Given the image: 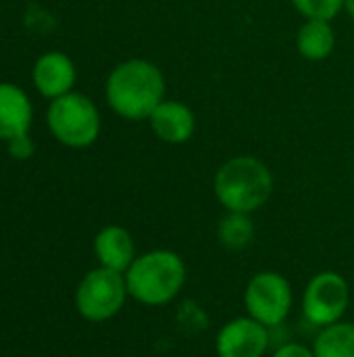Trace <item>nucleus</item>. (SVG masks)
Segmentation results:
<instances>
[{
	"mask_svg": "<svg viewBox=\"0 0 354 357\" xmlns=\"http://www.w3.org/2000/svg\"><path fill=\"white\" fill-rule=\"evenodd\" d=\"M296 50L303 59L313 63L330 59L336 50V31L332 21L305 19L296 33Z\"/></svg>",
	"mask_w": 354,
	"mask_h": 357,
	"instance_id": "nucleus-13",
	"label": "nucleus"
},
{
	"mask_svg": "<svg viewBox=\"0 0 354 357\" xmlns=\"http://www.w3.org/2000/svg\"><path fill=\"white\" fill-rule=\"evenodd\" d=\"M217 236L221 245L227 249H234V251L244 249L255 236V226H252L250 215L227 211L217 226Z\"/></svg>",
	"mask_w": 354,
	"mask_h": 357,
	"instance_id": "nucleus-15",
	"label": "nucleus"
},
{
	"mask_svg": "<svg viewBox=\"0 0 354 357\" xmlns=\"http://www.w3.org/2000/svg\"><path fill=\"white\" fill-rule=\"evenodd\" d=\"M154 136L167 144H184L196 132V115L194 111L173 98H165L148 119Z\"/></svg>",
	"mask_w": 354,
	"mask_h": 357,
	"instance_id": "nucleus-9",
	"label": "nucleus"
},
{
	"mask_svg": "<svg viewBox=\"0 0 354 357\" xmlns=\"http://www.w3.org/2000/svg\"><path fill=\"white\" fill-rule=\"evenodd\" d=\"M46 121L52 136L69 149H86L94 144L102 128L94 100L73 90L50 100Z\"/></svg>",
	"mask_w": 354,
	"mask_h": 357,
	"instance_id": "nucleus-4",
	"label": "nucleus"
},
{
	"mask_svg": "<svg viewBox=\"0 0 354 357\" xmlns=\"http://www.w3.org/2000/svg\"><path fill=\"white\" fill-rule=\"evenodd\" d=\"M129 297L144 305H165L173 301L186 284V264L169 249L148 251L134 259L125 272Z\"/></svg>",
	"mask_w": 354,
	"mask_h": 357,
	"instance_id": "nucleus-3",
	"label": "nucleus"
},
{
	"mask_svg": "<svg viewBox=\"0 0 354 357\" xmlns=\"http://www.w3.org/2000/svg\"><path fill=\"white\" fill-rule=\"evenodd\" d=\"M315 357H354V324L336 322L323 326L313 345Z\"/></svg>",
	"mask_w": 354,
	"mask_h": 357,
	"instance_id": "nucleus-14",
	"label": "nucleus"
},
{
	"mask_svg": "<svg viewBox=\"0 0 354 357\" xmlns=\"http://www.w3.org/2000/svg\"><path fill=\"white\" fill-rule=\"evenodd\" d=\"M127 295L129 293L125 284V274L100 266L88 272L79 282L75 293V305L86 320L104 322L119 314Z\"/></svg>",
	"mask_w": 354,
	"mask_h": 357,
	"instance_id": "nucleus-5",
	"label": "nucleus"
},
{
	"mask_svg": "<svg viewBox=\"0 0 354 357\" xmlns=\"http://www.w3.org/2000/svg\"><path fill=\"white\" fill-rule=\"evenodd\" d=\"M244 307L263 326H280L292 310V287L280 272H259L246 284Z\"/></svg>",
	"mask_w": 354,
	"mask_h": 357,
	"instance_id": "nucleus-6",
	"label": "nucleus"
},
{
	"mask_svg": "<svg viewBox=\"0 0 354 357\" xmlns=\"http://www.w3.org/2000/svg\"><path fill=\"white\" fill-rule=\"evenodd\" d=\"M94 253L102 268L125 274L136 259V245L125 228L106 226L94 238Z\"/></svg>",
	"mask_w": 354,
	"mask_h": 357,
	"instance_id": "nucleus-12",
	"label": "nucleus"
},
{
	"mask_svg": "<svg viewBox=\"0 0 354 357\" xmlns=\"http://www.w3.org/2000/svg\"><path fill=\"white\" fill-rule=\"evenodd\" d=\"M33 109L27 94L8 82H0V140L8 142L21 134H29Z\"/></svg>",
	"mask_w": 354,
	"mask_h": 357,
	"instance_id": "nucleus-11",
	"label": "nucleus"
},
{
	"mask_svg": "<svg viewBox=\"0 0 354 357\" xmlns=\"http://www.w3.org/2000/svg\"><path fill=\"white\" fill-rule=\"evenodd\" d=\"M305 19L334 21L344 10V0H290Z\"/></svg>",
	"mask_w": 354,
	"mask_h": 357,
	"instance_id": "nucleus-16",
	"label": "nucleus"
},
{
	"mask_svg": "<svg viewBox=\"0 0 354 357\" xmlns=\"http://www.w3.org/2000/svg\"><path fill=\"white\" fill-rule=\"evenodd\" d=\"M351 303V289L338 272H319L307 284L303 297L305 318L315 326H330L342 320Z\"/></svg>",
	"mask_w": 354,
	"mask_h": 357,
	"instance_id": "nucleus-7",
	"label": "nucleus"
},
{
	"mask_svg": "<svg viewBox=\"0 0 354 357\" xmlns=\"http://www.w3.org/2000/svg\"><path fill=\"white\" fill-rule=\"evenodd\" d=\"M271 357H315V351L300 343H286Z\"/></svg>",
	"mask_w": 354,
	"mask_h": 357,
	"instance_id": "nucleus-18",
	"label": "nucleus"
},
{
	"mask_svg": "<svg viewBox=\"0 0 354 357\" xmlns=\"http://www.w3.org/2000/svg\"><path fill=\"white\" fill-rule=\"evenodd\" d=\"M8 153L15 159H29L33 155V140L27 134H21V136L8 140Z\"/></svg>",
	"mask_w": 354,
	"mask_h": 357,
	"instance_id": "nucleus-17",
	"label": "nucleus"
},
{
	"mask_svg": "<svg viewBox=\"0 0 354 357\" xmlns=\"http://www.w3.org/2000/svg\"><path fill=\"white\" fill-rule=\"evenodd\" d=\"M75 79V65L65 52H46L33 65V86L42 96L50 100L71 92Z\"/></svg>",
	"mask_w": 354,
	"mask_h": 357,
	"instance_id": "nucleus-10",
	"label": "nucleus"
},
{
	"mask_svg": "<svg viewBox=\"0 0 354 357\" xmlns=\"http://www.w3.org/2000/svg\"><path fill=\"white\" fill-rule=\"evenodd\" d=\"M165 94L167 82L161 67L146 59L119 63L104 86L108 107L127 121H148L152 111L167 98Z\"/></svg>",
	"mask_w": 354,
	"mask_h": 357,
	"instance_id": "nucleus-1",
	"label": "nucleus"
},
{
	"mask_svg": "<svg viewBox=\"0 0 354 357\" xmlns=\"http://www.w3.org/2000/svg\"><path fill=\"white\" fill-rule=\"evenodd\" d=\"M269 347V328L250 316L230 320L217 335L219 357H263Z\"/></svg>",
	"mask_w": 354,
	"mask_h": 357,
	"instance_id": "nucleus-8",
	"label": "nucleus"
},
{
	"mask_svg": "<svg viewBox=\"0 0 354 357\" xmlns=\"http://www.w3.org/2000/svg\"><path fill=\"white\" fill-rule=\"evenodd\" d=\"M344 10L354 19V0H344Z\"/></svg>",
	"mask_w": 354,
	"mask_h": 357,
	"instance_id": "nucleus-19",
	"label": "nucleus"
},
{
	"mask_svg": "<svg viewBox=\"0 0 354 357\" xmlns=\"http://www.w3.org/2000/svg\"><path fill=\"white\" fill-rule=\"evenodd\" d=\"M213 190L225 211L250 215L271 199L273 174L259 157L236 155L215 172Z\"/></svg>",
	"mask_w": 354,
	"mask_h": 357,
	"instance_id": "nucleus-2",
	"label": "nucleus"
}]
</instances>
